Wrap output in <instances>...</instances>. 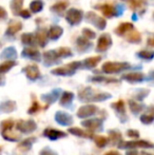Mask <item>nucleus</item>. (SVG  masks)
Wrapping results in <instances>:
<instances>
[{
	"mask_svg": "<svg viewBox=\"0 0 154 155\" xmlns=\"http://www.w3.org/2000/svg\"><path fill=\"white\" fill-rule=\"evenodd\" d=\"M87 21L91 22L93 25L97 28L99 30H105L106 27H107V21L103 17H100L94 12H89L86 16Z\"/></svg>",
	"mask_w": 154,
	"mask_h": 155,
	"instance_id": "obj_1",
	"label": "nucleus"
},
{
	"mask_svg": "<svg viewBox=\"0 0 154 155\" xmlns=\"http://www.w3.org/2000/svg\"><path fill=\"white\" fill-rule=\"evenodd\" d=\"M130 67L129 63L126 62H106L103 67V70L106 73H116V72H120L125 69H128Z\"/></svg>",
	"mask_w": 154,
	"mask_h": 155,
	"instance_id": "obj_2",
	"label": "nucleus"
},
{
	"mask_svg": "<svg viewBox=\"0 0 154 155\" xmlns=\"http://www.w3.org/2000/svg\"><path fill=\"white\" fill-rule=\"evenodd\" d=\"M82 17H84V13L81 10H77V8H71L67 12L66 19L70 25H78L80 21L82 20Z\"/></svg>",
	"mask_w": 154,
	"mask_h": 155,
	"instance_id": "obj_3",
	"label": "nucleus"
},
{
	"mask_svg": "<svg viewBox=\"0 0 154 155\" xmlns=\"http://www.w3.org/2000/svg\"><path fill=\"white\" fill-rule=\"evenodd\" d=\"M79 65H80V62L74 61L72 63H69V64H66L62 68H57V69L53 70L52 73L56 74V75H72L75 72V70H76Z\"/></svg>",
	"mask_w": 154,
	"mask_h": 155,
	"instance_id": "obj_4",
	"label": "nucleus"
},
{
	"mask_svg": "<svg viewBox=\"0 0 154 155\" xmlns=\"http://www.w3.org/2000/svg\"><path fill=\"white\" fill-rule=\"evenodd\" d=\"M112 45V39L109 34H103L98 38V42H97L96 50L98 52H105L111 47Z\"/></svg>",
	"mask_w": 154,
	"mask_h": 155,
	"instance_id": "obj_5",
	"label": "nucleus"
},
{
	"mask_svg": "<svg viewBox=\"0 0 154 155\" xmlns=\"http://www.w3.org/2000/svg\"><path fill=\"white\" fill-rule=\"evenodd\" d=\"M95 8L101 11V13L108 18H111L113 16H118V12H117L116 8L114 5H111V4H103V5H97Z\"/></svg>",
	"mask_w": 154,
	"mask_h": 155,
	"instance_id": "obj_6",
	"label": "nucleus"
},
{
	"mask_svg": "<svg viewBox=\"0 0 154 155\" xmlns=\"http://www.w3.org/2000/svg\"><path fill=\"white\" fill-rule=\"evenodd\" d=\"M22 56L23 57H28L31 58V59L34 60H40V53L37 49H34V48H25L22 51Z\"/></svg>",
	"mask_w": 154,
	"mask_h": 155,
	"instance_id": "obj_7",
	"label": "nucleus"
},
{
	"mask_svg": "<svg viewBox=\"0 0 154 155\" xmlns=\"http://www.w3.org/2000/svg\"><path fill=\"white\" fill-rule=\"evenodd\" d=\"M132 30H134V27H133V25H132V23L123 22L115 29V33L117 35H119V36H121V35L128 34V33L131 32Z\"/></svg>",
	"mask_w": 154,
	"mask_h": 155,
	"instance_id": "obj_8",
	"label": "nucleus"
},
{
	"mask_svg": "<svg viewBox=\"0 0 154 155\" xmlns=\"http://www.w3.org/2000/svg\"><path fill=\"white\" fill-rule=\"evenodd\" d=\"M23 72H25L27 76L30 78V79L34 80V79H37L39 77V69L36 65H28L23 69Z\"/></svg>",
	"mask_w": 154,
	"mask_h": 155,
	"instance_id": "obj_9",
	"label": "nucleus"
},
{
	"mask_svg": "<svg viewBox=\"0 0 154 155\" xmlns=\"http://www.w3.org/2000/svg\"><path fill=\"white\" fill-rule=\"evenodd\" d=\"M22 29V23L20 21H11L6 29V34L8 35H15L17 32H19Z\"/></svg>",
	"mask_w": 154,
	"mask_h": 155,
	"instance_id": "obj_10",
	"label": "nucleus"
},
{
	"mask_svg": "<svg viewBox=\"0 0 154 155\" xmlns=\"http://www.w3.org/2000/svg\"><path fill=\"white\" fill-rule=\"evenodd\" d=\"M62 33H64L62 28H60L59 25H53V27H51L49 30V37L51 39L56 40V39H58L60 36H61Z\"/></svg>",
	"mask_w": 154,
	"mask_h": 155,
	"instance_id": "obj_11",
	"label": "nucleus"
},
{
	"mask_svg": "<svg viewBox=\"0 0 154 155\" xmlns=\"http://www.w3.org/2000/svg\"><path fill=\"white\" fill-rule=\"evenodd\" d=\"M47 38H48V34L44 29L39 30V31L36 33L35 39L40 47H44V45H47Z\"/></svg>",
	"mask_w": 154,
	"mask_h": 155,
	"instance_id": "obj_12",
	"label": "nucleus"
},
{
	"mask_svg": "<svg viewBox=\"0 0 154 155\" xmlns=\"http://www.w3.org/2000/svg\"><path fill=\"white\" fill-rule=\"evenodd\" d=\"M69 6V3L68 1H66V0H61V1H58L56 2L55 4H53L51 8V10L53 11V12H56L58 13V14H61L64 11H66V8Z\"/></svg>",
	"mask_w": 154,
	"mask_h": 155,
	"instance_id": "obj_13",
	"label": "nucleus"
},
{
	"mask_svg": "<svg viewBox=\"0 0 154 155\" xmlns=\"http://www.w3.org/2000/svg\"><path fill=\"white\" fill-rule=\"evenodd\" d=\"M91 45H92V43H91L87 38H84V37H79V38L77 39V50L78 51L84 52V51H86L88 48H90Z\"/></svg>",
	"mask_w": 154,
	"mask_h": 155,
	"instance_id": "obj_14",
	"label": "nucleus"
},
{
	"mask_svg": "<svg viewBox=\"0 0 154 155\" xmlns=\"http://www.w3.org/2000/svg\"><path fill=\"white\" fill-rule=\"evenodd\" d=\"M127 39L129 42L138 43V42H140V40H142V35L139 34V32L135 31V30H132L131 32L128 33Z\"/></svg>",
	"mask_w": 154,
	"mask_h": 155,
	"instance_id": "obj_15",
	"label": "nucleus"
},
{
	"mask_svg": "<svg viewBox=\"0 0 154 155\" xmlns=\"http://www.w3.org/2000/svg\"><path fill=\"white\" fill-rule=\"evenodd\" d=\"M0 56H1V58H8V59H10V58H15V57H17V52H16V50H15V48L10 47V48L4 49Z\"/></svg>",
	"mask_w": 154,
	"mask_h": 155,
	"instance_id": "obj_16",
	"label": "nucleus"
},
{
	"mask_svg": "<svg viewBox=\"0 0 154 155\" xmlns=\"http://www.w3.org/2000/svg\"><path fill=\"white\" fill-rule=\"evenodd\" d=\"M100 60H101L100 56H93V57H90L84 60V65H86L87 68H89V69H92V68L96 67Z\"/></svg>",
	"mask_w": 154,
	"mask_h": 155,
	"instance_id": "obj_17",
	"label": "nucleus"
},
{
	"mask_svg": "<svg viewBox=\"0 0 154 155\" xmlns=\"http://www.w3.org/2000/svg\"><path fill=\"white\" fill-rule=\"evenodd\" d=\"M23 4V0H12L11 1V10L13 11L15 15H18L21 11Z\"/></svg>",
	"mask_w": 154,
	"mask_h": 155,
	"instance_id": "obj_18",
	"label": "nucleus"
},
{
	"mask_svg": "<svg viewBox=\"0 0 154 155\" xmlns=\"http://www.w3.org/2000/svg\"><path fill=\"white\" fill-rule=\"evenodd\" d=\"M123 78L129 80V81H140L144 78V75L142 73H129L123 75Z\"/></svg>",
	"mask_w": 154,
	"mask_h": 155,
	"instance_id": "obj_19",
	"label": "nucleus"
},
{
	"mask_svg": "<svg viewBox=\"0 0 154 155\" xmlns=\"http://www.w3.org/2000/svg\"><path fill=\"white\" fill-rule=\"evenodd\" d=\"M43 56H44V61L47 63L54 62L55 60L58 59V55L56 51H48L43 54Z\"/></svg>",
	"mask_w": 154,
	"mask_h": 155,
	"instance_id": "obj_20",
	"label": "nucleus"
},
{
	"mask_svg": "<svg viewBox=\"0 0 154 155\" xmlns=\"http://www.w3.org/2000/svg\"><path fill=\"white\" fill-rule=\"evenodd\" d=\"M128 3H129L131 10L133 11H137L139 8H143L145 5V1L144 0H127Z\"/></svg>",
	"mask_w": 154,
	"mask_h": 155,
	"instance_id": "obj_21",
	"label": "nucleus"
},
{
	"mask_svg": "<svg viewBox=\"0 0 154 155\" xmlns=\"http://www.w3.org/2000/svg\"><path fill=\"white\" fill-rule=\"evenodd\" d=\"M30 8L33 13H39L43 8V2L41 0H34L30 4Z\"/></svg>",
	"mask_w": 154,
	"mask_h": 155,
	"instance_id": "obj_22",
	"label": "nucleus"
},
{
	"mask_svg": "<svg viewBox=\"0 0 154 155\" xmlns=\"http://www.w3.org/2000/svg\"><path fill=\"white\" fill-rule=\"evenodd\" d=\"M21 40H22V43H25V45H32L36 42L35 36H34L33 34H29V33L22 34V36H21Z\"/></svg>",
	"mask_w": 154,
	"mask_h": 155,
	"instance_id": "obj_23",
	"label": "nucleus"
},
{
	"mask_svg": "<svg viewBox=\"0 0 154 155\" xmlns=\"http://www.w3.org/2000/svg\"><path fill=\"white\" fill-rule=\"evenodd\" d=\"M15 64H16V62L13 61V60H8V61L3 62L2 64H0V74L8 72V70L12 69V68L14 67Z\"/></svg>",
	"mask_w": 154,
	"mask_h": 155,
	"instance_id": "obj_24",
	"label": "nucleus"
},
{
	"mask_svg": "<svg viewBox=\"0 0 154 155\" xmlns=\"http://www.w3.org/2000/svg\"><path fill=\"white\" fill-rule=\"evenodd\" d=\"M137 55L139 56L143 59H147V60H151L154 56V52L153 51H148V50H143L139 53H137Z\"/></svg>",
	"mask_w": 154,
	"mask_h": 155,
	"instance_id": "obj_25",
	"label": "nucleus"
},
{
	"mask_svg": "<svg viewBox=\"0 0 154 155\" xmlns=\"http://www.w3.org/2000/svg\"><path fill=\"white\" fill-rule=\"evenodd\" d=\"M56 52H57L58 57H62V58H66L68 56L72 55V51L69 48H59Z\"/></svg>",
	"mask_w": 154,
	"mask_h": 155,
	"instance_id": "obj_26",
	"label": "nucleus"
},
{
	"mask_svg": "<svg viewBox=\"0 0 154 155\" xmlns=\"http://www.w3.org/2000/svg\"><path fill=\"white\" fill-rule=\"evenodd\" d=\"M82 34H84V38H87L88 40L95 38V36H96V34H95V33L93 32L91 29H88V28H84V29H82Z\"/></svg>",
	"mask_w": 154,
	"mask_h": 155,
	"instance_id": "obj_27",
	"label": "nucleus"
},
{
	"mask_svg": "<svg viewBox=\"0 0 154 155\" xmlns=\"http://www.w3.org/2000/svg\"><path fill=\"white\" fill-rule=\"evenodd\" d=\"M18 15H20V16L23 17V18H30V17H31V13H30L28 10H21Z\"/></svg>",
	"mask_w": 154,
	"mask_h": 155,
	"instance_id": "obj_28",
	"label": "nucleus"
},
{
	"mask_svg": "<svg viewBox=\"0 0 154 155\" xmlns=\"http://www.w3.org/2000/svg\"><path fill=\"white\" fill-rule=\"evenodd\" d=\"M6 16H8V13L4 10L2 6H0V19H5Z\"/></svg>",
	"mask_w": 154,
	"mask_h": 155,
	"instance_id": "obj_29",
	"label": "nucleus"
},
{
	"mask_svg": "<svg viewBox=\"0 0 154 155\" xmlns=\"http://www.w3.org/2000/svg\"><path fill=\"white\" fill-rule=\"evenodd\" d=\"M147 45L151 48H154V34L151 35V36L148 38V40H147Z\"/></svg>",
	"mask_w": 154,
	"mask_h": 155,
	"instance_id": "obj_30",
	"label": "nucleus"
},
{
	"mask_svg": "<svg viewBox=\"0 0 154 155\" xmlns=\"http://www.w3.org/2000/svg\"><path fill=\"white\" fill-rule=\"evenodd\" d=\"M0 84H3V79L2 78H0Z\"/></svg>",
	"mask_w": 154,
	"mask_h": 155,
	"instance_id": "obj_31",
	"label": "nucleus"
}]
</instances>
